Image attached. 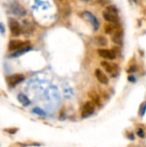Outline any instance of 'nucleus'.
I'll return each instance as SVG.
<instances>
[{"label":"nucleus","instance_id":"nucleus-11","mask_svg":"<svg viewBox=\"0 0 146 147\" xmlns=\"http://www.w3.org/2000/svg\"><path fill=\"white\" fill-rule=\"evenodd\" d=\"M111 36H112V40L114 43H116L118 45H121L122 44V40H123V32H122V29H120L119 31H117L116 33H114Z\"/></svg>","mask_w":146,"mask_h":147},{"label":"nucleus","instance_id":"nucleus-15","mask_svg":"<svg viewBox=\"0 0 146 147\" xmlns=\"http://www.w3.org/2000/svg\"><path fill=\"white\" fill-rule=\"evenodd\" d=\"M33 112L36 115H42V116H45L46 115V113L40 108H34L33 109Z\"/></svg>","mask_w":146,"mask_h":147},{"label":"nucleus","instance_id":"nucleus-9","mask_svg":"<svg viewBox=\"0 0 146 147\" xmlns=\"http://www.w3.org/2000/svg\"><path fill=\"white\" fill-rule=\"evenodd\" d=\"M10 9H11V11L13 12V14H15V16H23L27 13L26 9L18 3H13L11 4Z\"/></svg>","mask_w":146,"mask_h":147},{"label":"nucleus","instance_id":"nucleus-12","mask_svg":"<svg viewBox=\"0 0 146 147\" xmlns=\"http://www.w3.org/2000/svg\"><path fill=\"white\" fill-rule=\"evenodd\" d=\"M95 43L100 47H105L108 45V40L104 36H97L95 38Z\"/></svg>","mask_w":146,"mask_h":147},{"label":"nucleus","instance_id":"nucleus-3","mask_svg":"<svg viewBox=\"0 0 146 147\" xmlns=\"http://www.w3.org/2000/svg\"><path fill=\"white\" fill-rule=\"evenodd\" d=\"M102 66L105 69V71L109 74L110 77L115 78L119 73V66L114 62H108V61H102L101 62Z\"/></svg>","mask_w":146,"mask_h":147},{"label":"nucleus","instance_id":"nucleus-17","mask_svg":"<svg viewBox=\"0 0 146 147\" xmlns=\"http://www.w3.org/2000/svg\"><path fill=\"white\" fill-rule=\"evenodd\" d=\"M4 32H5V27H4V24H3V23H2V22H0V33L3 34H4Z\"/></svg>","mask_w":146,"mask_h":147},{"label":"nucleus","instance_id":"nucleus-10","mask_svg":"<svg viewBox=\"0 0 146 147\" xmlns=\"http://www.w3.org/2000/svg\"><path fill=\"white\" fill-rule=\"evenodd\" d=\"M95 75L97 78V80L102 83V84H108L109 80H108V78L107 77V75L101 70V69H96L95 71Z\"/></svg>","mask_w":146,"mask_h":147},{"label":"nucleus","instance_id":"nucleus-7","mask_svg":"<svg viewBox=\"0 0 146 147\" xmlns=\"http://www.w3.org/2000/svg\"><path fill=\"white\" fill-rule=\"evenodd\" d=\"M24 78H25L22 74H13L6 78V82L9 87H15L16 84L22 82Z\"/></svg>","mask_w":146,"mask_h":147},{"label":"nucleus","instance_id":"nucleus-16","mask_svg":"<svg viewBox=\"0 0 146 147\" xmlns=\"http://www.w3.org/2000/svg\"><path fill=\"white\" fill-rule=\"evenodd\" d=\"M137 134H138V135H139L140 138H144V137H145V131H144L142 128H139V129H138V131H137Z\"/></svg>","mask_w":146,"mask_h":147},{"label":"nucleus","instance_id":"nucleus-18","mask_svg":"<svg viewBox=\"0 0 146 147\" xmlns=\"http://www.w3.org/2000/svg\"><path fill=\"white\" fill-rule=\"evenodd\" d=\"M128 81L134 83V82H136V78L133 75H130V76H128Z\"/></svg>","mask_w":146,"mask_h":147},{"label":"nucleus","instance_id":"nucleus-13","mask_svg":"<svg viewBox=\"0 0 146 147\" xmlns=\"http://www.w3.org/2000/svg\"><path fill=\"white\" fill-rule=\"evenodd\" d=\"M17 99H18V101H19L23 106H28V105L30 104L29 99H28L25 95H23V94H19V95L17 96Z\"/></svg>","mask_w":146,"mask_h":147},{"label":"nucleus","instance_id":"nucleus-5","mask_svg":"<svg viewBox=\"0 0 146 147\" xmlns=\"http://www.w3.org/2000/svg\"><path fill=\"white\" fill-rule=\"evenodd\" d=\"M95 109H96V104L92 101H88L87 102H85V104L83 107L82 114H81L82 118L85 119L92 115L95 112Z\"/></svg>","mask_w":146,"mask_h":147},{"label":"nucleus","instance_id":"nucleus-2","mask_svg":"<svg viewBox=\"0 0 146 147\" xmlns=\"http://www.w3.org/2000/svg\"><path fill=\"white\" fill-rule=\"evenodd\" d=\"M102 16L106 21L112 24H116L120 20L118 9L114 5L107 6L102 12Z\"/></svg>","mask_w":146,"mask_h":147},{"label":"nucleus","instance_id":"nucleus-8","mask_svg":"<svg viewBox=\"0 0 146 147\" xmlns=\"http://www.w3.org/2000/svg\"><path fill=\"white\" fill-rule=\"evenodd\" d=\"M98 54L100 55V57L105 59H109V60H113L117 57V53L114 51V50H109V49H98L97 51Z\"/></svg>","mask_w":146,"mask_h":147},{"label":"nucleus","instance_id":"nucleus-14","mask_svg":"<svg viewBox=\"0 0 146 147\" xmlns=\"http://www.w3.org/2000/svg\"><path fill=\"white\" fill-rule=\"evenodd\" d=\"M146 112V102H143L140 107H139V114L141 117H143L145 115Z\"/></svg>","mask_w":146,"mask_h":147},{"label":"nucleus","instance_id":"nucleus-4","mask_svg":"<svg viewBox=\"0 0 146 147\" xmlns=\"http://www.w3.org/2000/svg\"><path fill=\"white\" fill-rule=\"evenodd\" d=\"M9 30L12 35L14 36H18L21 34L22 31V28L20 25V23L14 18H9Z\"/></svg>","mask_w":146,"mask_h":147},{"label":"nucleus","instance_id":"nucleus-6","mask_svg":"<svg viewBox=\"0 0 146 147\" xmlns=\"http://www.w3.org/2000/svg\"><path fill=\"white\" fill-rule=\"evenodd\" d=\"M82 17L85 20H87L89 22H90L92 24V26L94 27L95 30H97L99 28V21L98 19L89 11H83L81 14Z\"/></svg>","mask_w":146,"mask_h":147},{"label":"nucleus","instance_id":"nucleus-1","mask_svg":"<svg viewBox=\"0 0 146 147\" xmlns=\"http://www.w3.org/2000/svg\"><path fill=\"white\" fill-rule=\"evenodd\" d=\"M8 48L9 51H13L14 53L11 54V57H17L24 53L30 50V43L28 41H23L19 40H11L9 42Z\"/></svg>","mask_w":146,"mask_h":147}]
</instances>
